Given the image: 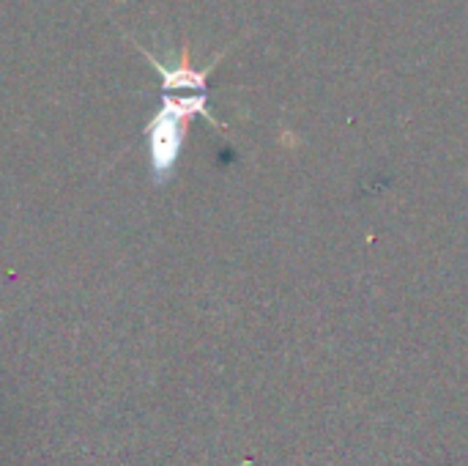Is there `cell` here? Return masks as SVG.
Masks as SVG:
<instances>
[{"label": "cell", "instance_id": "6da1fadb", "mask_svg": "<svg viewBox=\"0 0 468 466\" xmlns=\"http://www.w3.org/2000/svg\"><path fill=\"white\" fill-rule=\"evenodd\" d=\"M208 93H164L162 110L148 124V151H151V170L156 181H164L170 170L176 167V159L181 154L184 135H187L189 118L206 116L211 124H217L208 113Z\"/></svg>", "mask_w": 468, "mask_h": 466}]
</instances>
